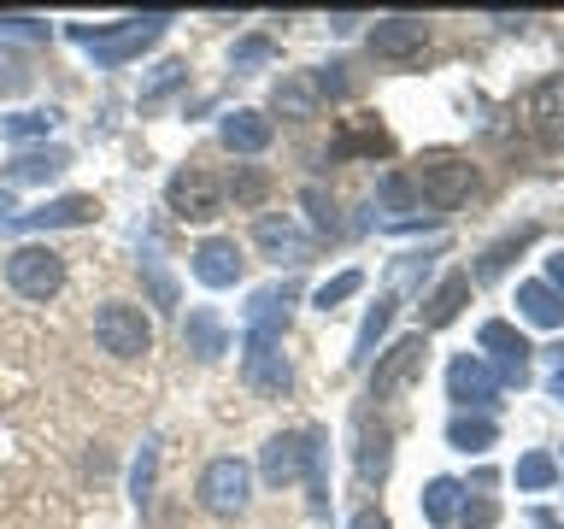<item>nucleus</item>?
<instances>
[{"label": "nucleus", "instance_id": "obj_1", "mask_svg": "<svg viewBox=\"0 0 564 529\" xmlns=\"http://www.w3.org/2000/svg\"><path fill=\"white\" fill-rule=\"evenodd\" d=\"M165 24H171L165 12H148V18H123L118 30H88V24H77L70 35H77L88 53H95V65H130V60H141V53L159 42V35H165Z\"/></svg>", "mask_w": 564, "mask_h": 529}, {"label": "nucleus", "instance_id": "obj_2", "mask_svg": "<svg viewBox=\"0 0 564 529\" xmlns=\"http://www.w3.org/2000/svg\"><path fill=\"white\" fill-rule=\"evenodd\" d=\"M412 188L435 206V218H441V212H453L458 201H470V188H476V165H470L465 153H441V148H435V153H423V159H417Z\"/></svg>", "mask_w": 564, "mask_h": 529}, {"label": "nucleus", "instance_id": "obj_3", "mask_svg": "<svg viewBox=\"0 0 564 529\" xmlns=\"http://www.w3.org/2000/svg\"><path fill=\"white\" fill-rule=\"evenodd\" d=\"M95 342L112 353V359H141V353L153 347V324L141 306H130V300H106L95 312Z\"/></svg>", "mask_w": 564, "mask_h": 529}, {"label": "nucleus", "instance_id": "obj_4", "mask_svg": "<svg viewBox=\"0 0 564 529\" xmlns=\"http://www.w3.org/2000/svg\"><path fill=\"white\" fill-rule=\"evenodd\" d=\"M317 453H324V435H317V430H282V435L264 441L259 476H264L271 488H289V483H300V476L312 471Z\"/></svg>", "mask_w": 564, "mask_h": 529}, {"label": "nucleus", "instance_id": "obj_5", "mask_svg": "<svg viewBox=\"0 0 564 529\" xmlns=\"http://www.w3.org/2000/svg\"><path fill=\"white\" fill-rule=\"evenodd\" d=\"M7 282H12V294H24V300H53L65 289V259L53 253V247H12L7 253Z\"/></svg>", "mask_w": 564, "mask_h": 529}, {"label": "nucleus", "instance_id": "obj_6", "mask_svg": "<svg viewBox=\"0 0 564 529\" xmlns=\"http://www.w3.org/2000/svg\"><path fill=\"white\" fill-rule=\"evenodd\" d=\"M247 488H253V476H247V465L241 458H212V465L200 471V506L212 511V518H241L247 511Z\"/></svg>", "mask_w": 564, "mask_h": 529}, {"label": "nucleus", "instance_id": "obj_7", "mask_svg": "<svg viewBox=\"0 0 564 529\" xmlns=\"http://www.w3.org/2000/svg\"><path fill=\"white\" fill-rule=\"evenodd\" d=\"M241 377H247V388H259V395H289L294 365H289V353H282V335H247Z\"/></svg>", "mask_w": 564, "mask_h": 529}, {"label": "nucleus", "instance_id": "obj_8", "mask_svg": "<svg viewBox=\"0 0 564 529\" xmlns=\"http://www.w3.org/2000/svg\"><path fill=\"white\" fill-rule=\"evenodd\" d=\"M165 201H171L176 218L212 224L224 212V188H218V176H206V171H176L171 183H165Z\"/></svg>", "mask_w": 564, "mask_h": 529}, {"label": "nucleus", "instance_id": "obj_9", "mask_svg": "<svg viewBox=\"0 0 564 529\" xmlns=\"http://www.w3.org/2000/svg\"><path fill=\"white\" fill-rule=\"evenodd\" d=\"M423 335H405V342H394L377 359V370H370V400H394L400 388H412L417 382V370H423Z\"/></svg>", "mask_w": 564, "mask_h": 529}, {"label": "nucleus", "instance_id": "obj_10", "mask_svg": "<svg viewBox=\"0 0 564 529\" xmlns=\"http://www.w3.org/2000/svg\"><path fill=\"white\" fill-rule=\"evenodd\" d=\"M476 342H482V353H494V365H500V370H494V377H500V388H506V382H518V388L529 382V353H535V347H529L523 335L506 324V317H488V324L476 330Z\"/></svg>", "mask_w": 564, "mask_h": 529}, {"label": "nucleus", "instance_id": "obj_11", "mask_svg": "<svg viewBox=\"0 0 564 529\" xmlns=\"http://www.w3.org/2000/svg\"><path fill=\"white\" fill-rule=\"evenodd\" d=\"M523 123L535 130L541 148H564V77H541L523 95Z\"/></svg>", "mask_w": 564, "mask_h": 529}, {"label": "nucleus", "instance_id": "obj_12", "mask_svg": "<svg viewBox=\"0 0 564 529\" xmlns=\"http://www.w3.org/2000/svg\"><path fill=\"white\" fill-rule=\"evenodd\" d=\"M447 395H453L458 406H476V412H488V406H500V377H494L482 359L458 353V359L447 365Z\"/></svg>", "mask_w": 564, "mask_h": 529}, {"label": "nucleus", "instance_id": "obj_13", "mask_svg": "<svg viewBox=\"0 0 564 529\" xmlns=\"http://www.w3.org/2000/svg\"><path fill=\"white\" fill-rule=\"evenodd\" d=\"M100 201L95 194H59V201L35 206V212H12L7 229H65V224H95Z\"/></svg>", "mask_w": 564, "mask_h": 529}, {"label": "nucleus", "instance_id": "obj_14", "mask_svg": "<svg viewBox=\"0 0 564 529\" xmlns=\"http://www.w3.org/2000/svg\"><path fill=\"white\" fill-rule=\"evenodd\" d=\"M188 264H194V277L206 282V289H229V282L241 277V247H236V236H206L200 247L188 253Z\"/></svg>", "mask_w": 564, "mask_h": 529}, {"label": "nucleus", "instance_id": "obj_15", "mask_svg": "<svg viewBox=\"0 0 564 529\" xmlns=\"http://www.w3.org/2000/svg\"><path fill=\"white\" fill-rule=\"evenodd\" d=\"M218 136H224L229 153H264V148H271V136H276V123L264 112H253V106H241V112H229L218 123Z\"/></svg>", "mask_w": 564, "mask_h": 529}, {"label": "nucleus", "instance_id": "obj_16", "mask_svg": "<svg viewBox=\"0 0 564 529\" xmlns=\"http://www.w3.org/2000/svg\"><path fill=\"white\" fill-rule=\"evenodd\" d=\"M470 300V271H447L435 282V294H423V330H447Z\"/></svg>", "mask_w": 564, "mask_h": 529}, {"label": "nucleus", "instance_id": "obj_17", "mask_svg": "<svg viewBox=\"0 0 564 529\" xmlns=\"http://www.w3.org/2000/svg\"><path fill=\"white\" fill-rule=\"evenodd\" d=\"M253 241L271 253L276 264H306L312 259V241L300 236V229L289 224V218H259V229H253Z\"/></svg>", "mask_w": 564, "mask_h": 529}, {"label": "nucleus", "instance_id": "obj_18", "mask_svg": "<svg viewBox=\"0 0 564 529\" xmlns=\"http://www.w3.org/2000/svg\"><path fill=\"white\" fill-rule=\"evenodd\" d=\"M183 347L194 353V359H224L229 353V335H224V317L212 312V306H200V312H188V324H183Z\"/></svg>", "mask_w": 564, "mask_h": 529}, {"label": "nucleus", "instance_id": "obj_19", "mask_svg": "<svg viewBox=\"0 0 564 529\" xmlns=\"http://www.w3.org/2000/svg\"><path fill=\"white\" fill-rule=\"evenodd\" d=\"M423 35H430L423 18H382V24L370 30V47H377L382 60H405V53L423 47Z\"/></svg>", "mask_w": 564, "mask_h": 529}, {"label": "nucleus", "instance_id": "obj_20", "mask_svg": "<svg viewBox=\"0 0 564 529\" xmlns=\"http://www.w3.org/2000/svg\"><path fill=\"white\" fill-rule=\"evenodd\" d=\"M394 430H388V423H377V430H370V412L359 418V476L365 483H382L388 476V465H394Z\"/></svg>", "mask_w": 564, "mask_h": 529}, {"label": "nucleus", "instance_id": "obj_21", "mask_svg": "<svg viewBox=\"0 0 564 529\" xmlns=\"http://www.w3.org/2000/svg\"><path fill=\"white\" fill-rule=\"evenodd\" d=\"M289 300H294V289H259L253 300H247V335H282V324H289Z\"/></svg>", "mask_w": 564, "mask_h": 529}, {"label": "nucleus", "instance_id": "obj_22", "mask_svg": "<svg viewBox=\"0 0 564 529\" xmlns=\"http://www.w3.org/2000/svg\"><path fill=\"white\" fill-rule=\"evenodd\" d=\"M317 83H312V71H289V77L276 83V95H271V106L282 118H317Z\"/></svg>", "mask_w": 564, "mask_h": 529}, {"label": "nucleus", "instance_id": "obj_23", "mask_svg": "<svg viewBox=\"0 0 564 529\" xmlns=\"http://www.w3.org/2000/svg\"><path fill=\"white\" fill-rule=\"evenodd\" d=\"M518 312L541 330H564V300L546 282H518Z\"/></svg>", "mask_w": 564, "mask_h": 529}, {"label": "nucleus", "instance_id": "obj_24", "mask_svg": "<svg viewBox=\"0 0 564 529\" xmlns=\"http://www.w3.org/2000/svg\"><path fill=\"white\" fill-rule=\"evenodd\" d=\"M447 441H453L458 453H488L494 441H500V423H494L488 412H458L447 423Z\"/></svg>", "mask_w": 564, "mask_h": 529}, {"label": "nucleus", "instance_id": "obj_25", "mask_svg": "<svg viewBox=\"0 0 564 529\" xmlns=\"http://www.w3.org/2000/svg\"><path fill=\"white\" fill-rule=\"evenodd\" d=\"M65 165H70L65 148H24L7 165V176H12V183H47V176H59Z\"/></svg>", "mask_w": 564, "mask_h": 529}, {"label": "nucleus", "instance_id": "obj_26", "mask_svg": "<svg viewBox=\"0 0 564 529\" xmlns=\"http://www.w3.org/2000/svg\"><path fill=\"white\" fill-rule=\"evenodd\" d=\"M529 241H535V224H523V229H511V236H500L494 247H482V259H476V282H494L511 264V253H523Z\"/></svg>", "mask_w": 564, "mask_h": 529}, {"label": "nucleus", "instance_id": "obj_27", "mask_svg": "<svg viewBox=\"0 0 564 529\" xmlns=\"http://www.w3.org/2000/svg\"><path fill=\"white\" fill-rule=\"evenodd\" d=\"M458 506H465V488H458L453 476H435V483L423 488V518H430V523L447 529V523L458 518Z\"/></svg>", "mask_w": 564, "mask_h": 529}, {"label": "nucleus", "instance_id": "obj_28", "mask_svg": "<svg viewBox=\"0 0 564 529\" xmlns=\"http://www.w3.org/2000/svg\"><path fill=\"white\" fill-rule=\"evenodd\" d=\"M394 324V294H382L377 306L365 312V324H359V342H352V365H365L370 353H377V342H382V330Z\"/></svg>", "mask_w": 564, "mask_h": 529}, {"label": "nucleus", "instance_id": "obj_29", "mask_svg": "<svg viewBox=\"0 0 564 529\" xmlns=\"http://www.w3.org/2000/svg\"><path fill=\"white\" fill-rule=\"evenodd\" d=\"M335 153H370V159H382V153H388V130H382V123L352 118V123H347V136L335 141Z\"/></svg>", "mask_w": 564, "mask_h": 529}, {"label": "nucleus", "instance_id": "obj_30", "mask_svg": "<svg viewBox=\"0 0 564 529\" xmlns=\"http://www.w3.org/2000/svg\"><path fill=\"white\" fill-rule=\"evenodd\" d=\"M511 476H518V488H553L558 483V458L553 453H523Z\"/></svg>", "mask_w": 564, "mask_h": 529}, {"label": "nucleus", "instance_id": "obj_31", "mask_svg": "<svg viewBox=\"0 0 564 529\" xmlns=\"http://www.w3.org/2000/svg\"><path fill=\"white\" fill-rule=\"evenodd\" d=\"M53 118L59 112H12V118H0V136L7 141H35V136L53 130Z\"/></svg>", "mask_w": 564, "mask_h": 529}, {"label": "nucleus", "instance_id": "obj_32", "mask_svg": "<svg viewBox=\"0 0 564 529\" xmlns=\"http://www.w3.org/2000/svg\"><path fill=\"white\" fill-rule=\"evenodd\" d=\"M359 289H365V271H341V277H329V282H324V289H317L312 300H317V312H335L341 300H352Z\"/></svg>", "mask_w": 564, "mask_h": 529}, {"label": "nucleus", "instance_id": "obj_33", "mask_svg": "<svg viewBox=\"0 0 564 529\" xmlns=\"http://www.w3.org/2000/svg\"><path fill=\"white\" fill-rule=\"evenodd\" d=\"M183 77H188V65H183V60H165V65H153V77L141 83V106H153L159 95H171V88L183 83Z\"/></svg>", "mask_w": 564, "mask_h": 529}, {"label": "nucleus", "instance_id": "obj_34", "mask_svg": "<svg viewBox=\"0 0 564 529\" xmlns=\"http://www.w3.org/2000/svg\"><path fill=\"white\" fill-rule=\"evenodd\" d=\"M141 277H148V289H153V306H176V282H171V271L159 264V253H141Z\"/></svg>", "mask_w": 564, "mask_h": 529}, {"label": "nucleus", "instance_id": "obj_35", "mask_svg": "<svg viewBox=\"0 0 564 529\" xmlns=\"http://www.w3.org/2000/svg\"><path fill=\"white\" fill-rule=\"evenodd\" d=\"M382 206L388 212H412V176H405V171H388L382 176Z\"/></svg>", "mask_w": 564, "mask_h": 529}, {"label": "nucleus", "instance_id": "obj_36", "mask_svg": "<svg viewBox=\"0 0 564 529\" xmlns=\"http://www.w3.org/2000/svg\"><path fill=\"white\" fill-rule=\"evenodd\" d=\"M271 35H247V42H236V53H229V65H236V71H247V65H264V60H271Z\"/></svg>", "mask_w": 564, "mask_h": 529}, {"label": "nucleus", "instance_id": "obj_37", "mask_svg": "<svg viewBox=\"0 0 564 529\" xmlns=\"http://www.w3.org/2000/svg\"><path fill=\"white\" fill-rule=\"evenodd\" d=\"M153 465H159V447L148 441V447H141V458H135V476H130L135 500H148V494H153Z\"/></svg>", "mask_w": 564, "mask_h": 529}, {"label": "nucleus", "instance_id": "obj_38", "mask_svg": "<svg viewBox=\"0 0 564 529\" xmlns=\"http://www.w3.org/2000/svg\"><path fill=\"white\" fill-rule=\"evenodd\" d=\"M0 35H12V42H47V24L42 18H0Z\"/></svg>", "mask_w": 564, "mask_h": 529}, {"label": "nucleus", "instance_id": "obj_39", "mask_svg": "<svg viewBox=\"0 0 564 529\" xmlns=\"http://www.w3.org/2000/svg\"><path fill=\"white\" fill-rule=\"evenodd\" d=\"M312 83H317V95H347V65H324V71H312Z\"/></svg>", "mask_w": 564, "mask_h": 529}, {"label": "nucleus", "instance_id": "obj_40", "mask_svg": "<svg viewBox=\"0 0 564 529\" xmlns=\"http://www.w3.org/2000/svg\"><path fill=\"white\" fill-rule=\"evenodd\" d=\"M24 83H30V71L18 65V60H7V53H0V95H18Z\"/></svg>", "mask_w": 564, "mask_h": 529}, {"label": "nucleus", "instance_id": "obj_41", "mask_svg": "<svg viewBox=\"0 0 564 529\" xmlns=\"http://www.w3.org/2000/svg\"><path fill=\"white\" fill-rule=\"evenodd\" d=\"M236 201H241V206L264 201V176H259V171H241V176H236Z\"/></svg>", "mask_w": 564, "mask_h": 529}, {"label": "nucleus", "instance_id": "obj_42", "mask_svg": "<svg viewBox=\"0 0 564 529\" xmlns=\"http://www.w3.org/2000/svg\"><path fill=\"white\" fill-rule=\"evenodd\" d=\"M306 206H312L317 229H335V206H329V194H324V188H306Z\"/></svg>", "mask_w": 564, "mask_h": 529}, {"label": "nucleus", "instance_id": "obj_43", "mask_svg": "<svg viewBox=\"0 0 564 529\" xmlns=\"http://www.w3.org/2000/svg\"><path fill=\"white\" fill-rule=\"evenodd\" d=\"M546 289H553V294H564V253H553V259H546Z\"/></svg>", "mask_w": 564, "mask_h": 529}, {"label": "nucleus", "instance_id": "obj_44", "mask_svg": "<svg viewBox=\"0 0 564 529\" xmlns=\"http://www.w3.org/2000/svg\"><path fill=\"white\" fill-rule=\"evenodd\" d=\"M352 529H388V518H382V511H377V506H365V511H359V518H352Z\"/></svg>", "mask_w": 564, "mask_h": 529}, {"label": "nucleus", "instance_id": "obj_45", "mask_svg": "<svg viewBox=\"0 0 564 529\" xmlns=\"http://www.w3.org/2000/svg\"><path fill=\"white\" fill-rule=\"evenodd\" d=\"M546 388H553V400H564V359H558V370L546 377Z\"/></svg>", "mask_w": 564, "mask_h": 529}, {"label": "nucleus", "instance_id": "obj_46", "mask_svg": "<svg viewBox=\"0 0 564 529\" xmlns=\"http://www.w3.org/2000/svg\"><path fill=\"white\" fill-rule=\"evenodd\" d=\"M0 218H12V194L7 188H0Z\"/></svg>", "mask_w": 564, "mask_h": 529}]
</instances>
